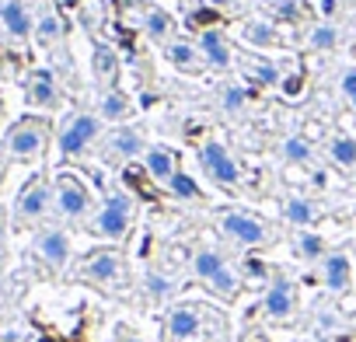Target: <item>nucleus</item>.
<instances>
[{
  "mask_svg": "<svg viewBox=\"0 0 356 342\" xmlns=\"http://www.w3.org/2000/svg\"><path fill=\"white\" fill-rule=\"evenodd\" d=\"M133 217H136L133 196L115 189V193H108V196L98 203V210L88 217L84 231H88L91 238L108 241V245H119V241H126V234L133 231Z\"/></svg>",
  "mask_w": 356,
  "mask_h": 342,
  "instance_id": "obj_1",
  "label": "nucleus"
},
{
  "mask_svg": "<svg viewBox=\"0 0 356 342\" xmlns=\"http://www.w3.org/2000/svg\"><path fill=\"white\" fill-rule=\"evenodd\" d=\"M77 276L88 279V283H95V286H102V290H122L126 279H129L126 259H122V252L112 248V245L95 248L91 255H84V259L77 262Z\"/></svg>",
  "mask_w": 356,
  "mask_h": 342,
  "instance_id": "obj_2",
  "label": "nucleus"
},
{
  "mask_svg": "<svg viewBox=\"0 0 356 342\" xmlns=\"http://www.w3.org/2000/svg\"><path fill=\"white\" fill-rule=\"evenodd\" d=\"M217 231H220L231 245L248 248V252H252V248H262V245L273 241L269 224H266L262 217L248 213V210H220V213H217Z\"/></svg>",
  "mask_w": 356,
  "mask_h": 342,
  "instance_id": "obj_3",
  "label": "nucleus"
},
{
  "mask_svg": "<svg viewBox=\"0 0 356 342\" xmlns=\"http://www.w3.org/2000/svg\"><path fill=\"white\" fill-rule=\"evenodd\" d=\"M200 168H203V175H207L217 189H238V186L245 182L238 157H234V154L227 150V143H220L217 136H210V140L200 143Z\"/></svg>",
  "mask_w": 356,
  "mask_h": 342,
  "instance_id": "obj_4",
  "label": "nucleus"
},
{
  "mask_svg": "<svg viewBox=\"0 0 356 342\" xmlns=\"http://www.w3.org/2000/svg\"><path fill=\"white\" fill-rule=\"evenodd\" d=\"M95 196L88 189V182H81L77 175H70V171H63V175H56L53 182V210L56 217L63 220H88L95 210Z\"/></svg>",
  "mask_w": 356,
  "mask_h": 342,
  "instance_id": "obj_5",
  "label": "nucleus"
},
{
  "mask_svg": "<svg viewBox=\"0 0 356 342\" xmlns=\"http://www.w3.org/2000/svg\"><path fill=\"white\" fill-rule=\"evenodd\" d=\"M102 115H91V112H81L74 115L63 129H60V154L63 157H81L84 150L95 147V140H102Z\"/></svg>",
  "mask_w": 356,
  "mask_h": 342,
  "instance_id": "obj_6",
  "label": "nucleus"
},
{
  "mask_svg": "<svg viewBox=\"0 0 356 342\" xmlns=\"http://www.w3.org/2000/svg\"><path fill=\"white\" fill-rule=\"evenodd\" d=\"M32 252L49 272H63L74 259V245H70V234L63 227H42L32 241Z\"/></svg>",
  "mask_w": 356,
  "mask_h": 342,
  "instance_id": "obj_7",
  "label": "nucleus"
},
{
  "mask_svg": "<svg viewBox=\"0 0 356 342\" xmlns=\"http://www.w3.org/2000/svg\"><path fill=\"white\" fill-rule=\"evenodd\" d=\"M46 143H49V126H46L42 119H22V122H15L11 133H8V154L18 157V161L39 157V154L46 150Z\"/></svg>",
  "mask_w": 356,
  "mask_h": 342,
  "instance_id": "obj_8",
  "label": "nucleus"
},
{
  "mask_svg": "<svg viewBox=\"0 0 356 342\" xmlns=\"http://www.w3.org/2000/svg\"><path fill=\"white\" fill-rule=\"evenodd\" d=\"M259 307H262V318H266V321H276V325L290 321V318L297 314V286H293V279H286V276H269Z\"/></svg>",
  "mask_w": 356,
  "mask_h": 342,
  "instance_id": "obj_9",
  "label": "nucleus"
},
{
  "mask_svg": "<svg viewBox=\"0 0 356 342\" xmlns=\"http://www.w3.org/2000/svg\"><path fill=\"white\" fill-rule=\"evenodd\" d=\"M49 210H53V189H49V182L39 175V179H32V182L18 193V203H15V220H18V227H25V224L42 220Z\"/></svg>",
  "mask_w": 356,
  "mask_h": 342,
  "instance_id": "obj_10",
  "label": "nucleus"
},
{
  "mask_svg": "<svg viewBox=\"0 0 356 342\" xmlns=\"http://www.w3.org/2000/svg\"><path fill=\"white\" fill-rule=\"evenodd\" d=\"M147 147L150 143L133 126H115V129H108L102 136V157L105 161H136V157L147 154Z\"/></svg>",
  "mask_w": 356,
  "mask_h": 342,
  "instance_id": "obj_11",
  "label": "nucleus"
},
{
  "mask_svg": "<svg viewBox=\"0 0 356 342\" xmlns=\"http://www.w3.org/2000/svg\"><path fill=\"white\" fill-rule=\"evenodd\" d=\"M168 339L171 342H193L203 335V304H193V300H182L168 311Z\"/></svg>",
  "mask_w": 356,
  "mask_h": 342,
  "instance_id": "obj_12",
  "label": "nucleus"
},
{
  "mask_svg": "<svg viewBox=\"0 0 356 342\" xmlns=\"http://www.w3.org/2000/svg\"><path fill=\"white\" fill-rule=\"evenodd\" d=\"M318 279H321V286H325L332 297L349 293V290H353V259H349L342 248H332V252L321 259V266H318Z\"/></svg>",
  "mask_w": 356,
  "mask_h": 342,
  "instance_id": "obj_13",
  "label": "nucleus"
},
{
  "mask_svg": "<svg viewBox=\"0 0 356 342\" xmlns=\"http://www.w3.org/2000/svg\"><path fill=\"white\" fill-rule=\"evenodd\" d=\"M283 220L293 227V231H314V220L321 217V206L311 200V196H304V193H290L286 200H283Z\"/></svg>",
  "mask_w": 356,
  "mask_h": 342,
  "instance_id": "obj_14",
  "label": "nucleus"
},
{
  "mask_svg": "<svg viewBox=\"0 0 356 342\" xmlns=\"http://www.w3.org/2000/svg\"><path fill=\"white\" fill-rule=\"evenodd\" d=\"M140 161H143V171L150 175V182H157L161 189L175 179V171H178V157H175V150H171V147H161V143H150L147 154H143Z\"/></svg>",
  "mask_w": 356,
  "mask_h": 342,
  "instance_id": "obj_15",
  "label": "nucleus"
},
{
  "mask_svg": "<svg viewBox=\"0 0 356 342\" xmlns=\"http://www.w3.org/2000/svg\"><path fill=\"white\" fill-rule=\"evenodd\" d=\"M196 49H200L203 63H207V67H213V70H231V67H234V53H231V46H227L224 32H217V28H207V32L200 35Z\"/></svg>",
  "mask_w": 356,
  "mask_h": 342,
  "instance_id": "obj_16",
  "label": "nucleus"
},
{
  "mask_svg": "<svg viewBox=\"0 0 356 342\" xmlns=\"http://www.w3.org/2000/svg\"><path fill=\"white\" fill-rule=\"evenodd\" d=\"M290 252H293V259L304 262V266H321V259H325L332 248H328V241H325L318 231H293V234H290Z\"/></svg>",
  "mask_w": 356,
  "mask_h": 342,
  "instance_id": "obj_17",
  "label": "nucleus"
},
{
  "mask_svg": "<svg viewBox=\"0 0 356 342\" xmlns=\"http://www.w3.org/2000/svg\"><path fill=\"white\" fill-rule=\"evenodd\" d=\"M25 98H29V105H35V108H56V105H60V91H56L53 74H49V70L32 74L29 84H25Z\"/></svg>",
  "mask_w": 356,
  "mask_h": 342,
  "instance_id": "obj_18",
  "label": "nucleus"
},
{
  "mask_svg": "<svg viewBox=\"0 0 356 342\" xmlns=\"http://www.w3.org/2000/svg\"><path fill=\"white\" fill-rule=\"evenodd\" d=\"M140 286H143L147 300H150V304H157V307L171 304V300H175V293H178V279H175V276H168V272H157V269H147V272L140 276Z\"/></svg>",
  "mask_w": 356,
  "mask_h": 342,
  "instance_id": "obj_19",
  "label": "nucleus"
},
{
  "mask_svg": "<svg viewBox=\"0 0 356 342\" xmlns=\"http://www.w3.org/2000/svg\"><path fill=\"white\" fill-rule=\"evenodd\" d=\"M0 22H4V28L15 39H25L35 28V22H32V15L25 8V0H0Z\"/></svg>",
  "mask_w": 356,
  "mask_h": 342,
  "instance_id": "obj_20",
  "label": "nucleus"
},
{
  "mask_svg": "<svg viewBox=\"0 0 356 342\" xmlns=\"http://www.w3.org/2000/svg\"><path fill=\"white\" fill-rule=\"evenodd\" d=\"M224 266H227V255H224L220 248H200V252L193 255V262H189L193 276H196L203 286H207V283H210V279L224 269Z\"/></svg>",
  "mask_w": 356,
  "mask_h": 342,
  "instance_id": "obj_21",
  "label": "nucleus"
},
{
  "mask_svg": "<svg viewBox=\"0 0 356 342\" xmlns=\"http://www.w3.org/2000/svg\"><path fill=\"white\" fill-rule=\"evenodd\" d=\"M164 56H168V63L171 67H178V70H200V63H203V56H200V49L193 46V42H182V39H175V42H168L164 46Z\"/></svg>",
  "mask_w": 356,
  "mask_h": 342,
  "instance_id": "obj_22",
  "label": "nucleus"
},
{
  "mask_svg": "<svg viewBox=\"0 0 356 342\" xmlns=\"http://www.w3.org/2000/svg\"><path fill=\"white\" fill-rule=\"evenodd\" d=\"M241 286H245V276H241L231 262H227V266H224V269H220L210 283H207V290H213L220 300H234V297L241 293Z\"/></svg>",
  "mask_w": 356,
  "mask_h": 342,
  "instance_id": "obj_23",
  "label": "nucleus"
},
{
  "mask_svg": "<svg viewBox=\"0 0 356 342\" xmlns=\"http://www.w3.org/2000/svg\"><path fill=\"white\" fill-rule=\"evenodd\" d=\"M133 108H129V98L126 95H119V91H105L102 95V101H98V115H102V122H122L126 115H129Z\"/></svg>",
  "mask_w": 356,
  "mask_h": 342,
  "instance_id": "obj_24",
  "label": "nucleus"
},
{
  "mask_svg": "<svg viewBox=\"0 0 356 342\" xmlns=\"http://www.w3.org/2000/svg\"><path fill=\"white\" fill-rule=\"evenodd\" d=\"M280 154H283V161H286V164H311V161H314V150H311L307 136H300V133L283 136Z\"/></svg>",
  "mask_w": 356,
  "mask_h": 342,
  "instance_id": "obj_25",
  "label": "nucleus"
},
{
  "mask_svg": "<svg viewBox=\"0 0 356 342\" xmlns=\"http://www.w3.org/2000/svg\"><path fill=\"white\" fill-rule=\"evenodd\" d=\"M241 39H245V46H255V49H269V46H276V28L269 25V22H245L241 25Z\"/></svg>",
  "mask_w": 356,
  "mask_h": 342,
  "instance_id": "obj_26",
  "label": "nucleus"
},
{
  "mask_svg": "<svg viewBox=\"0 0 356 342\" xmlns=\"http://www.w3.org/2000/svg\"><path fill=\"white\" fill-rule=\"evenodd\" d=\"M328 157L339 164V168H346V171H353L356 168V140L353 136H332L328 140Z\"/></svg>",
  "mask_w": 356,
  "mask_h": 342,
  "instance_id": "obj_27",
  "label": "nucleus"
},
{
  "mask_svg": "<svg viewBox=\"0 0 356 342\" xmlns=\"http://www.w3.org/2000/svg\"><path fill=\"white\" fill-rule=\"evenodd\" d=\"M164 189H168V196H175V200H200V196H203V189L196 186V179L189 175V171H182V168L175 171V179H171Z\"/></svg>",
  "mask_w": 356,
  "mask_h": 342,
  "instance_id": "obj_28",
  "label": "nucleus"
},
{
  "mask_svg": "<svg viewBox=\"0 0 356 342\" xmlns=\"http://www.w3.org/2000/svg\"><path fill=\"white\" fill-rule=\"evenodd\" d=\"M307 46H311V49H318V53H332V49L339 46V28H335L332 22L314 25V28H311V35H307Z\"/></svg>",
  "mask_w": 356,
  "mask_h": 342,
  "instance_id": "obj_29",
  "label": "nucleus"
},
{
  "mask_svg": "<svg viewBox=\"0 0 356 342\" xmlns=\"http://www.w3.org/2000/svg\"><path fill=\"white\" fill-rule=\"evenodd\" d=\"M60 35H63L60 18H56L53 11H42V15H39V22H35V39H39V46H53Z\"/></svg>",
  "mask_w": 356,
  "mask_h": 342,
  "instance_id": "obj_30",
  "label": "nucleus"
},
{
  "mask_svg": "<svg viewBox=\"0 0 356 342\" xmlns=\"http://www.w3.org/2000/svg\"><path fill=\"white\" fill-rule=\"evenodd\" d=\"M171 28H175L171 15H164V11H147V35H150L154 42H164V39L171 35Z\"/></svg>",
  "mask_w": 356,
  "mask_h": 342,
  "instance_id": "obj_31",
  "label": "nucleus"
},
{
  "mask_svg": "<svg viewBox=\"0 0 356 342\" xmlns=\"http://www.w3.org/2000/svg\"><path fill=\"white\" fill-rule=\"evenodd\" d=\"M95 74H98V81L105 88L112 84V77H115V56H112V49H105V46L95 49Z\"/></svg>",
  "mask_w": 356,
  "mask_h": 342,
  "instance_id": "obj_32",
  "label": "nucleus"
},
{
  "mask_svg": "<svg viewBox=\"0 0 356 342\" xmlns=\"http://www.w3.org/2000/svg\"><path fill=\"white\" fill-rule=\"evenodd\" d=\"M245 105H248V91H245L241 84H227V88L220 91V108H224V112L234 115V112H241Z\"/></svg>",
  "mask_w": 356,
  "mask_h": 342,
  "instance_id": "obj_33",
  "label": "nucleus"
},
{
  "mask_svg": "<svg viewBox=\"0 0 356 342\" xmlns=\"http://www.w3.org/2000/svg\"><path fill=\"white\" fill-rule=\"evenodd\" d=\"M314 325L325 328V332H342L346 328V321L339 318V311L328 307V304H314Z\"/></svg>",
  "mask_w": 356,
  "mask_h": 342,
  "instance_id": "obj_34",
  "label": "nucleus"
},
{
  "mask_svg": "<svg viewBox=\"0 0 356 342\" xmlns=\"http://www.w3.org/2000/svg\"><path fill=\"white\" fill-rule=\"evenodd\" d=\"M248 74H252V81H259V84H280V70H276V63H266V60H252L248 63Z\"/></svg>",
  "mask_w": 356,
  "mask_h": 342,
  "instance_id": "obj_35",
  "label": "nucleus"
},
{
  "mask_svg": "<svg viewBox=\"0 0 356 342\" xmlns=\"http://www.w3.org/2000/svg\"><path fill=\"white\" fill-rule=\"evenodd\" d=\"M339 91L346 95V101H349V105H353V112H356V67L342 70V77H339Z\"/></svg>",
  "mask_w": 356,
  "mask_h": 342,
  "instance_id": "obj_36",
  "label": "nucleus"
},
{
  "mask_svg": "<svg viewBox=\"0 0 356 342\" xmlns=\"http://www.w3.org/2000/svg\"><path fill=\"white\" fill-rule=\"evenodd\" d=\"M273 15H276V18H297V15H300V4H297V0H276Z\"/></svg>",
  "mask_w": 356,
  "mask_h": 342,
  "instance_id": "obj_37",
  "label": "nucleus"
},
{
  "mask_svg": "<svg viewBox=\"0 0 356 342\" xmlns=\"http://www.w3.org/2000/svg\"><path fill=\"white\" fill-rule=\"evenodd\" d=\"M335 11H339V0H321V15L325 18H332Z\"/></svg>",
  "mask_w": 356,
  "mask_h": 342,
  "instance_id": "obj_38",
  "label": "nucleus"
},
{
  "mask_svg": "<svg viewBox=\"0 0 356 342\" xmlns=\"http://www.w3.org/2000/svg\"><path fill=\"white\" fill-rule=\"evenodd\" d=\"M353 186H356V168H353Z\"/></svg>",
  "mask_w": 356,
  "mask_h": 342,
  "instance_id": "obj_39",
  "label": "nucleus"
},
{
  "mask_svg": "<svg viewBox=\"0 0 356 342\" xmlns=\"http://www.w3.org/2000/svg\"><path fill=\"white\" fill-rule=\"evenodd\" d=\"M0 112H4V105H0Z\"/></svg>",
  "mask_w": 356,
  "mask_h": 342,
  "instance_id": "obj_40",
  "label": "nucleus"
}]
</instances>
